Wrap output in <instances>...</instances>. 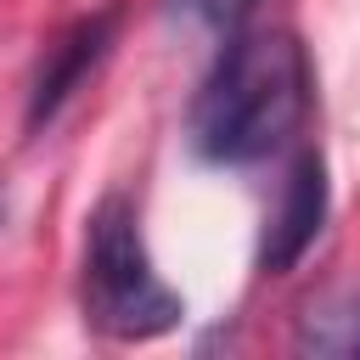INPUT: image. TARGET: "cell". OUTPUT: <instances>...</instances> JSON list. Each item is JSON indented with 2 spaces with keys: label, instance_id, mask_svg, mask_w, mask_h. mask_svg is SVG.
<instances>
[{
  "label": "cell",
  "instance_id": "obj_1",
  "mask_svg": "<svg viewBox=\"0 0 360 360\" xmlns=\"http://www.w3.org/2000/svg\"><path fill=\"white\" fill-rule=\"evenodd\" d=\"M309 118V56L287 28H242L191 101V146L208 163H259Z\"/></svg>",
  "mask_w": 360,
  "mask_h": 360
},
{
  "label": "cell",
  "instance_id": "obj_2",
  "mask_svg": "<svg viewBox=\"0 0 360 360\" xmlns=\"http://www.w3.org/2000/svg\"><path fill=\"white\" fill-rule=\"evenodd\" d=\"M79 304H84V326L112 343H152V338L174 332L186 315V298L158 276V264L146 253L135 202L118 191L90 208Z\"/></svg>",
  "mask_w": 360,
  "mask_h": 360
},
{
  "label": "cell",
  "instance_id": "obj_3",
  "mask_svg": "<svg viewBox=\"0 0 360 360\" xmlns=\"http://www.w3.org/2000/svg\"><path fill=\"white\" fill-rule=\"evenodd\" d=\"M321 219H326V163L315 146L292 152L287 174H281V191H276V208L264 214V236H259V270L264 276H287L309 242L321 236Z\"/></svg>",
  "mask_w": 360,
  "mask_h": 360
},
{
  "label": "cell",
  "instance_id": "obj_4",
  "mask_svg": "<svg viewBox=\"0 0 360 360\" xmlns=\"http://www.w3.org/2000/svg\"><path fill=\"white\" fill-rule=\"evenodd\" d=\"M118 17H124L118 6H101V11H90V17L68 22V28L45 45L39 73H34V84H28V129L51 124V118L62 112V101L101 68V56H107L112 39H118Z\"/></svg>",
  "mask_w": 360,
  "mask_h": 360
},
{
  "label": "cell",
  "instance_id": "obj_5",
  "mask_svg": "<svg viewBox=\"0 0 360 360\" xmlns=\"http://www.w3.org/2000/svg\"><path fill=\"white\" fill-rule=\"evenodd\" d=\"M292 349L315 360H360V281L315 292L292 321Z\"/></svg>",
  "mask_w": 360,
  "mask_h": 360
},
{
  "label": "cell",
  "instance_id": "obj_6",
  "mask_svg": "<svg viewBox=\"0 0 360 360\" xmlns=\"http://www.w3.org/2000/svg\"><path fill=\"white\" fill-rule=\"evenodd\" d=\"M174 17H191V22H202V28H236L259 0H163Z\"/></svg>",
  "mask_w": 360,
  "mask_h": 360
},
{
  "label": "cell",
  "instance_id": "obj_7",
  "mask_svg": "<svg viewBox=\"0 0 360 360\" xmlns=\"http://www.w3.org/2000/svg\"><path fill=\"white\" fill-rule=\"evenodd\" d=\"M6 208H11V197H6V180H0V225H6Z\"/></svg>",
  "mask_w": 360,
  "mask_h": 360
}]
</instances>
